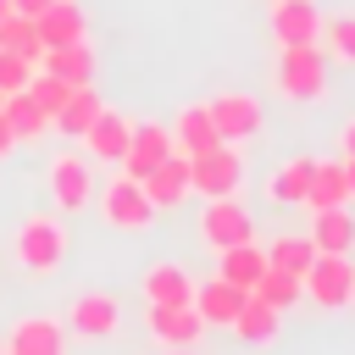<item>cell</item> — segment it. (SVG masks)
Here are the masks:
<instances>
[{
    "label": "cell",
    "instance_id": "obj_1",
    "mask_svg": "<svg viewBox=\"0 0 355 355\" xmlns=\"http://www.w3.org/2000/svg\"><path fill=\"white\" fill-rule=\"evenodd\" d=\"M67 250H72V239H67L61 211H33V216H22V227H17V239H11V255H17L22 277H55V272L67 266Z\"/></svg>",
    "mask_w": 355,
    "mask_h": 355
},
{
    "label": "cell",
    "instance_id": "obj_2",
    "mask_svg": "<svg viewBox=\"0 0 355 355\" xmlns=\"http://www.w3.org/2000/svg\"><path fill=\"white\" fill-rule=\"evenodd\" d=\"M277 94L294 100V105L327 94V55H322V44H283L277 50Z\"/></svg>",
    "mask_w": 355,
    "mask_h": 355
},
{
    "label": "cell",
    "instance_id": "obj_3",
    "mask_svg": "<svg viewBox=\"0 0 355 355\" xmlns=\"http://www.w3.org/2000/svg\"><path fill=\"white\" fill-rule=\"evenodd\" d=\"M300 288H305V300L316 311H344L349 294H355V261L349 255H333V250H316V261L305 266Z\"/></svg>",
    "mask_w": 355,
    "mask_h": 355
},
{
    "label": "cell",
    "instance_id": "obj_4",
    "mask_svg": "<svg viewBox=\"0 0 355 355\" xmlns=\"http://www.w3.org/2000/svg\"><path fill=\"white\" fill-rule=\"evenodd\" d=\"M244 189V150L239 144H211L205 155H189V194H239Z\"/></svg>",
    "mask_w": 355,
    "mask_h": 355
},
{
    "label": "cell",
    "instance_id": "obj_5",
    "mask_svg": "<svg viewBox=\"0 0 355 355\" xmlns=\"http://www.w3.org/2000/svg\"><path fill=\"white\" fill-rule=\"evenodd\" d=\"M244 239H255V216H250V205H244L239 194H216V200H205V211H200V244L216 255V250L244 244Z\"/></svg>",
    "mask_w": 355,
    "mask_h": 355
},
{
    "label": "cell",
    "instance_id": "obj_6",
    "mask_svg": "<svg viewBox=\"0 0 355 355\" xmlns=\"http://www.w3.org/2000/svg\"><path fill=\"white\" fill-rule=\"evenodd\" d=\"M50 200H55V211L61 216H78V211H89V200H94V172H89V155L83 150H61L55 161H50Z\"/></svg>",
    "mask_w": 355,
    "mask_h": 355
},
{
    "label": "cell",
    "instance_id": "obj_7",
    "mask_svg": "<svg viewBox=\"0 0 355 355\" xmlns=\"http://www.w3.org/2000/svg\"><path fill=\"white\" fill-rule=\"evenodd\" d=\"M100 216H105V227H116V233H150V227H155V205H150V194H144L133 178H111V183L100 189Z\"/></svg>",
    "mask_w": 355,
    "mask_h": 355
},
{
    "label": "cell",
    "instance_id": "obj_8",
    "mask_svg": "<svg viewBox=\"0 0 355 355\" xmlns=\"http://www.w3.org/2000/svg\"><path fill=\"white\" fill-rule=\"evenodd\" d=\"M67 333H78V338H89V344L116 338V333H122V300L105 294V288L78 294V300L67 305Z\"/></svg>",
    "mask_w": 355,
    "mask_h": 355
},
{
    "label": "cell",
    "instance_id": "obj_9",
    "mask_svg": "<svg viewBox=\"0 0 355 355\" xmlns=\"http://www.w3.org/2000/svg\"><path fill=\"white\" fill-rule=\"evenodd\" d=\"M205 111H211V122H216V139L222 144H250L255 133H261V100L255 94H244V89H222L216 100H205Z\"/></svg>",
    "mask_w": 355,
    "mask_h": 355
},
{
    "label": "cell",
    "instance_id": "obj_10",
    "mask_svg": "<svg viewBox=\"0 0 355 355\" xmlns=\"http://www.w3.org/2000/svg\"><path fill=\"white\" fill-rule=\"evenodd\" d=\"M144 327H150V338L161 349H194L205 338V322H200L194 305H150L144 311Z\"/></svg>",
    "mask_w": 355,
    "mask_h": 355
},
{
    "label": "cell",
    "instance_id": "obj_11",
    "mask_svg": "<svg viewBox=\"0 0 355 355\" xmlns=\"http://www.w3.org/2000/svg\"><path fill=\"white\" fill-rule=\"evenodd\" d=\"M6 355H67V322H55L44 311L17 316L6 333Z\"/></svg>",
    "mask_w": 355,
    "mask_h": 355
},
{
    "label": "cell",
    "instance_id": "obj_12",
    "mask_svg": "<svg viewBox=\"0 0 355 355\" xmlns=\"http://www.w3.org/2000/svg\"><path fill=\"white\" fill-rule=\"evenodd\" d=\"M266 28H272L277 44H316L322 39V11H316V0H272Z\"/></svg>",
    "mask_w": 355,
    "mask_h": 355
},
{
    "label": "cell",
    "instance_id": "obj_13",
    "mask_svg": "<svg viewBox=\"0 0 355 355\" xmlns=\"http://www.w3.org/2000/svg\"><path fill=\"white\" fill-rule=\"evenodd\" d=\"M166 155H172V128H166V122H139V128L128 133V150H122L116 166H122V178L139 183V178H144L155 161H166Z\"/></svg>",
    "mask_w": 355,
    "mask_h": 355
},
{
    "label": "cell",
    "instance_id": "obj_14",
    "mask_svg": "<svg viewBox=\"0 0 355 355\" xmlns=\"http://www.w3.org/2000/svg\"><path fill=\"white\" fill-rule=\"evenodd\" d=\"M128 133H133V122H128V116H116L111 105H100V116L78 133V144H83V155H89V161H122Z\"/></svg>",
    "mask_w": 355,
    "mask_h": 355
},
{
    "label": "cell",
    "instance_id": "obj_15",
    "mask_svg": "<svg viewBox=\"0 0 355 355\" xmlns=\"http://www.w3.org/2000/svg\"><path fill=\"white\" fill-rule=\"evenodd\" d=\"M139 189L150 194V205L155 211H172L178 200H189V155H166V161H155L144 178H139Z\"/></svg>",
    "mask_w": 355,
    "mask_h": 355
},
{
    "label": "cell",
    "instance_id": "obj_16",
    "mask_svg": "<svg viewBox=\"0 0 355 355\" xmlns=\"http://www.w3.org/2000/svg\"><path fill=\"white\" fill-rule=\"evenodd\" d=\"M139 288H144V305H189L194 300V277L183 261H150Z\"/></svg>",
    "mask_w": 355,
    "mask_h": 355
},
{
    "label": "cell",
    "instance_id": "obj_17",
    "mask_svg": "<svg viewBox=\"0 0 355 355\" xmlns=\"http://www.w3.org/2000/svg\"><path fill=\"white\" fill-rule=\"evenodd\" d=\"M33 28H39V44H44V50L72 44V39H89V17H83L78 0H50V6L33 17Z\"/></svg>",
    "mask_w": 355,
    "mask_h": 355
},
{
    "label": "cell",
    "instance_id": "obj_18",
    "mask_svg": "<svg viewBox=\"0 0 355 355\" xmlns=\"http://www.w3.org/2000/svg\"><path fill=\"white\" fill-rule=\"evenodd\" d=\"M189 305L200 311L205 327H233V316H239V305H244V288L211 277V283H194V300H189Z\"/></svg>",
    "mask_w": 355,
    "mask_h": 355
},
{
    "label": "cell",
    "instance_id": "obj_19",
    "mask_svg": "<svg viewBox=\"0 0 355 355\" xmlns=\"http://www.w3.org/2000/svg\"><path fill=\"white\" fill-rule=\"evenodd\" d=\"M261 266H266V250L255 244V239H244V244H227V250H216V277L222 283H233V288H255V277H261Z\"/></svg>",
    "mask_w": 355,
    "mask_h": 355
},
{
    "label": "cell",
    "instance_id": "obj_20",
    "mask_svg": "<svg viewBox=\"0 0 355 355\" xmlns=\"http://www.w3.org/2000/svg\"><path fill=\"white\" fill-rule=\"evenodd\" d=\"M211 144H222L211 111H205V105H183L178 122H172V150H178V155H205Z\"/></svg>",
    "mask_w": 355,
    "mask_h": 355
},
{
    "label": "cell",
    "instance_id": "obj_21",
    "mask_svg": "<svg viewBox=\"0 0 355 355\" xmlns=\"http://www.w3.org/2000/svg\"><path fill=\"white\" fill-rule=\"evenodd\" d=\"M233 333H239L244 344H272V338L283 333V311L266 305L261 294H244V305H239V316H233Z\"/></svg>",
    "mask_w": 355,
    "mask_h": 355
},
{
    "label": "cell",
    "instance_id": "obj_22",
    "mask_svg": "<svg viewBox=\"0 0 355 355\" xmlns=\"http://www.w3.org/2000/svg\"><path fill=\"white\" fill-rule=\"evenodd\" d=\"M311 244L316 250H333V255H349L355 250V216H349V205L311 211Z\"/></svg>",
    "mask_w": 355,
    "mask_h": 355
},
{
    "label": "cell",
    "instance_id": "obj_23",
    "mask_svg": "<svg viewBox=\"0 0 355 355\" xmlns=\"http://www.w3.org/2000/svg\"><path fill=\"white\" fill-rule=\"evenodd\" d=\"M39 67H44V72H55V78H67V83H94V44H89V39L55 44V50H44V55H39Z\"/></svg>",
    "mask_w": 355,
    "mask_h": 355
},
{
    "label": "cell",
    "instance_id": "obj_24",
    "mask_svg": "<svg viewBox=\"0 0 355 355\" xmlns=\"http://www.w3.org/2000/svg\"><path fill=\"white\" fill-rule=\"evenodd\" d=\"M0 116H6V128L17 133V144H33V139H44V128H50V116L39 111V100H33L28 89H11V94L0 100Z\"/></svg>",
    "mask_w": 355,
    "mask_h": 355
},
{
    "label": "cell",
    "instance_id": "obj_25",
    "mask_svg": "<svg viewBox=\"0 0 355 355\" xmlns=\"http://www.w3.org/2000/svg\"><path fill=\"white\" fill-rule=\"evenodd\" d=\"M311 166H316V155H288V161L266 178V200H272V205H305Z\"/></svg>",
    "mask_w": 355,
    "mask_h": 355
},
{
    "label": "cell",
    "instance_id": "obj_26",
    "mask_svg": "<svg viewBox=\"0 0 355 355\" xmlns=\"http://www.w3.org/2000/svg\"><path fill=\"white\" fill-rule=\"evenodd\" d=\"M327 205H349V183H344V161H316V166H311V189H305V211H327Z\"/></svg>",
    "mask_w": 355,
    "mask_h": 355
},
{
    "label": "cell",
    "instance_id": "obj_27",
    "mask_svg": "<svg viewBox=\"0 0 355 355\" xmlns=\"http://www.w3.org/2000/svg\"><path fill=\"white\" fill-rule=\"evenodd\" d=\"M100 105H105V100H100V89H94V83H78V89L67 94V105L55 111V122H50V128H61L67 139H78V133L100 116Z\"/></svg>",
    "mask_w": 355,
    "mask_h": 355
},
{
    "label": "cell",
    "instance_id": "obj_28",
    "mask_svg": "<svg viewBox=\"0 0 355 355\" xmlns=\"http://www.w3.org/2000/svg\"><path fill=\"white\" fill-rule=\"evenodd\" d=\"M311 261H316L311 233H277V239L266 244V266H283V272H294V277H305Z\"/></svg>",
    "mask_w": 355,
    "mask_h": 355
},
{
    "label": "cell",
    "instance_id": "obj_29",
    "mask_svg": "<svg viewBox=\"0 0 355 355\" xmlns=\"http://www.w3.org/2000/svg\"><path fill=\"white\" fill-rule=\"evenodd\" d=\"M250 294H261L266 305H277V311H294L300 300H305V288H300V277L294 272H283V266H261V277H255V288Z\"/></svg>",
    "mask_w": 355,
    "mask_h": 355
},
{
    "label": "cell",
    "instance_id": "obj_30",
    "mask_svg": "<svg viewBox=\"0 0 355 355\" xmlns=\"http://www.w3.org/2000/svg\"><path fill=\"white\" fill-rule=\"evenodd\" d=\"M0 50H17L22 61H33V67H39L44 44H39V28H33V17H22V11L0 17Z\"/></svg>",
    "mask_w": 355,
    "mask_h": 355
},
{
    "label": "cell",
    "instance_id": "obj_31",
    "mask_svg": "<svg viewBox=\"0 0 355 355\" xmlns=\"http://www.w3.org/2000/svg\"><path fill=\"white\" fill-rule=\"evenodd\" d=\"M322 55H333V61H344V67H355V11H344V17H322Z\"/></svg>",
    "mask_w": 355,
    "mask_h": 355
},
{
    "label": "cell",
    "instance_id": "obj_32",
    "mask_svg": "<svg viewBox=\"0 0 355 355\" xmlns=\"http://www.w3.org/2000/svg\"><path fill=\"white\" fill-rule=\"evenodd\" d=\"M72 89H78V83H67V78H55V72H44V67L28 78V94L39 100V111H44L50 122H55V111L67 105V94H72Z\"/></svg>",
    "mask_w": 355,
    "mask_h": 355
},
{
    "label": "cell",
    "instance_id": "obj_33",
    "mask_svg": "<svg viewBox=\"0 0 355 355\" xmlns=\"http://www.w3.org/2000/svg\"><path fill=\"white\" fill-rule=\"evenodd\" d=\"M28 78H33V61H22L17 50H0V94L28 89Z\"/></svg>",
    "mask_w": 355,
    "mask_h": 355
},
{
    "label": "cell",
    "instance_id": "obj_34",
    "mask_svg": "<svg viewBox=\"0 0 355 355\" xmlns=\"http://www.w3.org/2000/svg\"><path fill=\"white\" fill-rule=\"evenodd\" d=\"M50 0H11V11H22V17H39Z\"/></svg>",
    "mask_w": 355,
    "mask_h": 355
},
{
    "label": "cell",
    "instance_id": "obj_35",
    "mask_svg": "<svg viewBox=\"0 0 355 355\" xmlns=\"http://www.w3.org/2000/svg\"><path fill=\"white\" fill-rule=\"evenodd\" d=\"M338 144H344V155H355V116L338 128Z\"/></svg>",
    "mask_w": 355,
    "mask_h": 355
},
{
    "label": "cell",
    "instance_id": "obj_36",
    "mask_svg": "<svg viewBox=\"0 0 355 355\" xmlns=\"http://www.w3.org/2000/svg\"><path fill=\"white\" fill-rule=\"evenodd\" d=\"M11 150H17V133H11V128H6V116H0V161H6Z\"/></svg>",
    "mask_w": 355,
    "mask_h": 355
},
{
    "label": "cell",
    "instance_id": "obj_37",
    "mask_svg": "<svg viewBox=\"0 0 355 355\" xmlns=\"http://www.w3.org/2000/svg\"><path fill=\"white\" fill-rule=\"evenodd\" d=\"M344 183H349V200H355V155H344Z\"/></svg>",
    "mask_w": 355,
    "mask_h": 355
},
{
    "label": "cell",
    "instance_id": "obj_38",
    "mask_svg": "<svg viewBox=\"0 0 355 355\" xmlns=\"http://www.w3.org/2000/svg\"><path fill=\"white\" fill-rule=\"evenodd\" d=\"M0 17H11V0H0Z\"/></svg>",
    "mask_w": 355,
    "mask_h": 355
},
{
    "label": "cell",
    "instance_id": "obj_39",
    "mask_svg": "<svg viewBox=\"0 0 355 355\" xmlns=\"http://www.w3.org/2000/svg\"><path fill=\"white\" fill-rule=\"evenodd\" d=\"M166 355H194V349H166Z\"/></svg>",
    "mask_w": 355,
    "mask_h": 355
},
{
    "label": "cell",
    "instance_id": "obj_40",
    "mask_svg": "<svg viewBox=\"0 0 355 355\" xmlns=\"http://www.w3.org/2000/svg\"><path fill=\"white\" fill-rule=\"evenodd\" d=\"M349 305H355V294H349Z\"/></svg>",
    "mask_w": 355,
    "mask_h": 355
},
{
    "label": "cell",
    "instance_id": "obj_41",
    "mask_svg": "<svg viewBox=\"0 0 355 355\" xmlns=\"http://www.w3.org/2000/svg\"><path fill=\"white\" fill-rule=\"evenodd\" d=\"M0 100H6V94H0Z\"/></svg>",
    "mask_w": 355,
    "mask_h": 355
},
{
    "label": "cell",
    "instance_id": "obj_42",
    "mask_svg": "<svg viewBox=\"0 0 355 355\" xmlns=\"http://www.w3.org/2000/svg\"><path fill=\"white\" fill-rule=\"evenodd\" d=\"M0 355H6V349H0Z\"/></svg>",
    "mask_w": 355,
    "mask_h": 355
}]
</instances>
